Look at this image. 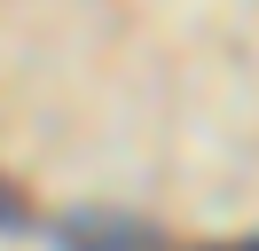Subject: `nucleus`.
Returning a JSON list of instances; mask_svg holds the SVG:
<instances>
[{"label": "nucleus", "mask_w": 259, "mask_h": 251, "mask_svg": "<svg viewBox=\"0 0 259 251\" xmlns=\"http://www.w3.org/2000/svg\"><path fill=\"white\" fill-rule=\"evenodd\" d=\"M228 251H259V235H251V243H228Z\"/></svg>", "instance_id": "obj_1"}]
</instances>
